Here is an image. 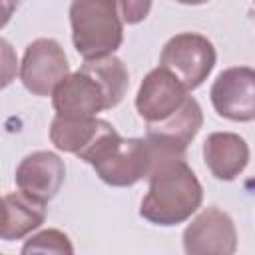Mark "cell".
Segmentation results:
<instances>
[{
  "label": "cell",
  "instance_id": "obj_16",
  "mask_svg": "<svg viewBox=\"0 0 255 255\" xmlns=\"http://www.w3.org/2000/svg\"><path fill=\"white\" fill-rule=\"evenodd\" d=\"M20 255H74V245L64 231L44 229L26 239Z\"/></svg>",
  "mask_w": 255,
  "mask_h": 255
},
{
  "label": "cell",
  "instance_id": "obj_17",
  "mask_svg": "<svg viewBox=\"0 0 255 255\" xmlns=\"http://www.w3.org/2000/svg\"><path fill=\"white\" fill-rule=\"evenodd\" d=\"M149 8H151L149 2H120V4H118L120 16H122L126 22H129V24L143 20L145 14L149 12Z\"/></svg>",
  "mask_w": 255,
  "mask_h": 255
},
{
  "label": "cell",
  "instance_id": "obj_8",
  "mask_svg": "<svg viewBox=\"0 0 255 255\" xmlns=\"http://www.w3.org/2000/svg\"><path fill=\"white\" fill-rule=\"evenodd\" d=\"M211 104L221 118L233 122L255 120V70L235 66L223 70L211 86Z\"/></svg>",
  "mask_w": 255,
  "mask_h": 255
},
{
  "label": "cell",
  "instance_id": "obj_13",
  "mask_svg": "<svg viewBox=\"0 0 255 255\" xmlns=\"http://www.w3.org/2000/svg\"><path fill=\"white\" fill-rule=\"evenodd\" d=\"M114 128L112 124L98 118H62L56 116L50 126L52 143L62 149L76 153L80 159Z\"/></svg>",
  "mask_w": 255,
  "mask_h": 255
},
{
  "label": "cell",
  "instance_id": "obj_10",
  "mask_svg": "<svg viewBox=\"0 0 255 255\" xmlns=\"http://www.w3.org/2000/svg\"><path fill=\"white\" fill-rule=\"evenodd\" d=\"M187 98V90L167 70L155 68L143 78L137 90L135 108L147 124H159L173 116Z\"/></svg>",
  "mask_w": 255,
  "mask_h": 255
},
{
  "label": "cell",
  "instance_id": "obj_6",
  "mask_svg": "<svg viewBox=\"0 0 255 255\" xmlns=\"http://www.w3.org/2000/svg\"><path fill=\"white\" fill-rule=\"evenodd\" d=\"M68 72L66 54L56 40L38 38L28 44L20 66V80L28 92L36 96H50L70 76Z\"/></svg>",
  "mask_w": 255,
  "mask_h": 255
},
{
  "label": "cell",
  "instance_id": "obj_15",
  "mask_svg": "<svg viewBox=\"0 0 255 255\" xmlns=\"http://www.w3.org/2000/svg\"><path fill=\"white\" fill-rule=\"evenodd\" d=\"M82 68L86 72H90L106 90L110 108H116L129 86V78H128V70L124 66V62L116 56H108V58H100V60H86L82 64Z\"/></svg>",
  "mask_w": 255,
  "mask_h": 255
},
{
  "label": "cell",
  "instance_id": "obj_9",
  "mask_svg": "<svg viewBox=\"0 0 255 255\" xmlns=\"http://www.w3.org/2000/svg\"><path fill=\"white\" fill-rule=\"evenodd\" d=\"M56 116L62 118H96L102 110H112L102 84L84 68L70 74L52 94Z\"/></svg>",
  "mask_w": 255,
  "mask_h": 255
},
{
  "label": "cell",
  "instance_id": "obj_11",
  "mask_svg": "<svg viewBox=\"0 0 255 255\" xmlns=\"http://www.w3.org/2000/svg\"><path fill=\"white\" fill-rule=\"evenodd\" d=\"M66 177L64 161L52 151H34L16 167V185L26 195L46 203L58 195Z\"/></svg>",
  "mask_w": 255,
  "mask_h": 255
},
{
  "label": "cell",
  "instance_id": "obj_14",
  "mask_svg": "<svg viewBox=\"0 0 255 255\" xmlns=\"http://www.w3.org/2000/svg\"><path fill=\"white\" fill-rule=\"evenodd\" d=\"M46 219V203L26 195L24 191L6 193L2 197V229L4 241L22 239L38 229Z\"/></svg>",
  "mask_w": 255,
  "mask_h": 255
},
{
  "label": "cell",
  "instance_id": "obj_1",
  "mask_svg": "<svg viewBox=\"0 0 255 255\" xmlns=\"http://www.w3.org/2000/svg\"><path fill=\"white\" fill-rule=\"evenodd\" d=\"M139 215L155 225H177L197 211L203 189L185 159H159L149 173Z\"/></svg>",
  "mask_w": 255,
  "mask_h": 255
},
{
  "label": "cell",
  "instance_id": "obj_12",
  "mask_svg": "<svg viewBox=\"0 0 255 255\" xmlns=\"http://www.w3.org/2000/svg\"><path fill=\"white\" fill-rule=\"evenodd\" d=\"M203 159L213 177L231 181L245 169L249 161V145L237 133L215 131L207 135L203 143Z\"/></svg>",
  "mask_w": 255,
  "mask_h": 255
},
{
  "label": "cell",
  "instance_id": "obj_2",
  "mask_svg": "<svg viewBox=\"0 0 255 255\" xmlns=\"http://www.w3.org/2000/svg\"><path fill=\"white\" fill-rule=\"evenodd\" d=\"M102 181L114 187H128L149 177L155 155L145 137H122L116 128L106 133L84 157Z\"/></svg>",
  "mask_w": 255,
  "mask_h": 255
},
{
  "label": "cell",
  "instance_id": "obj_5",
  "mask_svg": "<svg viewBox=\"0 0 255 255\" xmlns=\"http://www.w3.org/2000/svg\"><path fill=\"white\" fill-rule=\"evenodd\" d=\"M203 124V114L195 98L187 102L167 120L159 124H147L145 139L153 147L155 161L159 159H185V149L197 135ZM155 165V163H153Z\"/></svg>",
  "mask_w": 255,
  "mask_h": 255
},
{
  "label": "cell",
  "instance_id": "obj_3",
  "mask_svg": "<svg viewBox=\"0 0 255 255\" xmlns=\"http://www.w3.org/2000/svg\"><path fill=\"white\" fill-rule=\"evenodd\" d=\"M72 40L84 60L114 56L122 46L124 26L112 0H76L70 6Z\"/></svg>",
  "mask_w": 255,
  "mask_h": 255
},
{
  "label": "cell",
  "instance_id": "obj_4",
  "mask_svg": "<svg viewBox=\"0 0 255 255\" xmlns=\"http://www.w3.org/2000/svg\"><path fill=\"white\" fill-rule=\"evenodd\" d=\"M213 44L193 32H183L167 40L159 56V68L167 70L185 90L199 88L215 66Z\"/></svg>",
  "mask_w": 255,
  "mask_h": 255
},
{
  "label": "cell",
  "instance_id": "obj_7",
  "mask_svg": "<svg viewBox=\"0 0 255 255\" xmlns=\"http://www.w3.org/2000/svg\"><path fill=\"white\" fill-rule=\"evenodd\" d=\"M185 255H235L237 231L233 219L219 207L203 209L183 231Z\"/></svg>",
  "mask_w": 255,
  "mask_h": 255
}]
</instances>
